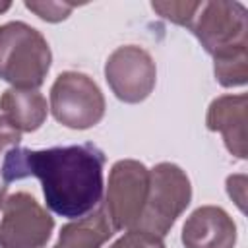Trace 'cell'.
<instances>
[{"label":"cell","instance_id":"1","mask_svg":"<svg viewBox=\"0 0 248 248\" xmlns=\"http://www.w3.org/2000/svg\"><path fill=\"white\" fill-rule=\"evenodd\" d=\"M105 153L95 143L60 145L48 149H8L2 176L10 184L27 176L39 178L50 211L79 219L91 213L103 198Z\"/></svg>","mask_w":248,"mask_h":248},{"label":"cell","instance_id":"2","mask_svg":"<svg viewBox=\"0 0 248 248\" xmlns=\"http://www.w3.org/2000/svg\"><path fill=\"white\" fill-rule=\"evenodd\" d=\"M213 56L215 79L223 87H242L248 81V10L240 2H200L188 27Z\"/></svg>","mask_w":248,"mask_h":248},{"label":"cell","instance_id":"3","mask_svg":"<svg viewBox=\"0 0 248 248\" xmlns=\"http://www.w3.org/2000/svg\"><path fill=\"white\" fill-rule=\"evenodd\" d=\"M52 62L46 39L23 21L0 25V79L19 89L43 85Z\"/></svg>","mask_w":248,"mask_h":248},{"label":"cell","instance_id":"4","mask_svg":"<svg viewBox=\"0 0 248 248\" xmlns=\"http://www.w3.org/2000/svg\"><path fill=\"white\" fill-rule=\"evenodd\" d=\"M192 202L188 174L174 163H159L149 170V190L141 217L134 229L163 238Z\"/></svg>","mask_w":248,"mask_h":248},{"label":"cell","instance_id":"5","mask_svg":"<svg viewBox=\"0 0 248 248\" xmlns=\"http://www.w3.org/2000/svg\"><path fill=\"white\" fill-rule=\"evenodd\" d=\"M50 110L62 126L87 130L103 120L105 97L87 74L68 70L58 74L50 87Z\"/></svg>","mask_w":248,"mask_h":248},{"label":"cell","instance_id":"6","mask_svg":"<svg viewBox=\"0 0 248 248\" xmlns=\"http://www.w3.org/2000/svg\"><path fill=\"white\" fill-rule=\"evenodd\" d=\"M149 190V169L136 159L116 161L108 172L103 211L112 231L134 229Z\"/></svg>","mask_w":248,"mask_h":248},{"label":"cell","instance_id":"7","mask_svg":"<svg viewBox=\"0 0 248 248\" xmlns=\"http://www.w3.org/2000/svg\"><path fill=\"white\" fill-rule=\"evenodd\" d=\"M54 219L27 192L4 200L0 221V248H45L50 240Z\"/></svg>","mask_w":248,"mask_h":248},{"label":"cell","instance_id":"8","mask_svg":"<svg viewBox=\"0 0 248 248\" xmlns=\"http://www.w3.org/2000/svg\"><path fill=\"white\" fill-rule=\"evenodd\" d=\"M105 79L116 99L136 105L145 101L155 89L157 68L145 48L126 45L108 54L105 62Z\"/></svg>","mask_w":248,"mask_h":248},{"label":"cell","instance_id":"9","mask_svg":"<svg viewBox=\"0 0 248 248\" xmlns=\"http://www.w3.org/2000/svg\"><path fill=\"white\" fill-rule=\"evenodd\" d=\"M246 108H248V97L244 93L221 95L211 101L205 116L207 130L219 132L227 151L236 159L248 157Z\"/></svg>","mask_w":248,"mask_h":248},{"label":"cell","instance_id":"10","mask_svg":"<svg viewBox=\"0 0 248 248\" xmlns=\"http://www.w3.org/2000/svg\"><path fill=\"white\" fill-rule=\"evenodd\" d=\"M184 248H234L236 225L217 205H202L190 213L182 227Z\"/></svg>","mask_w":248,"mask_h":248},{"label":"cell","instance_id":"11","mask_svg":"<svg viewBox=\"0 0 248 248\" xmlns=\"http://www.w3.org/2000/svg\"><path fill=\"white\" fill-rule=\"evenodd\" d=\"M0 110L19 132H35L45 124L48 105L39 89L10 87L0 97Z\"/></svg>","mask_w":248,"mask_h":248},{"label":"cell","instance_id":"12","mask_svg":"<svg viewBox=\"0 0 248 248\" xmlns=\"http://www.w3.org/2000/svg\"><path fill=\"white\" fill-rule=\"evenodd\" d=\"M112 234L114 231L105 211L97 209L66 223L52 248H101Z\"/></svg>","mask_w":248,"mask_h":248},{"label":"cell","instance_id":"13","mask_svg":"<svg viewBox=\"0 0 248 248\" xmlns=\"http://www.w3.org/2000/svg\"><path fill=\"white\" fill-rule=\"evenodd\" d=\"M151 8L165 19L182 25V27H190L200 2H151Z\"/></svg>","mask_w":248,"mask_h":248},{"label":"cell","instance_id":"14","mask_svg":"<svg viewBox=\"0 0 248 248\" xmlns=\"http://www.w3.org/2000/svg\"><path fill=\"white\" fill-rule=\"evenodd\" d=\"M25 8L33 14H37L41 19L48 21V23H58L62 19H66L72 10L76 8V4H66V2H52V0H46V2H31V0H25Z\"/></svg>","mask_w":248,"mask_h":248},{"label":"cell","instance_id":"15","mask_svg":"<svg viewBox=\"0 0 248 248\" xmlns=\"http://www.w3.org/2000/svg\"><path fill=\"white\" fill-rule=\"evenodd\" d=\"M108 248H165L163 238L138 231V229H130L124 236H120L116 242H112Z\"/></svg>","mask_w":248,"mask_h":248},{"label":"cell","instance_id":"16","mask_svg":"<svg viewBox=\"0 0 248 248\" xmlns=\"http://www.w3.org/2000/svg\"><path fill=\"white\" fill-rule=\"evenodd\" d=\"M227 194L238 205L240 211L246 209V174H231L227 178Z\"/></svg>","mask_w":248,"mask_h":248},{"label":"cell","instance_id":"17","mask_svg":"<svg viewBox=\"0 0 248 248\" xmlns=\"http://www.w3.org/2000/svg\"><path fill=\"white\" fill-rule=\"evenodd\" d=\"M19 141H21V132L4 114H0V153L8 147L10 149L17 147Z\"/></svg>","mask_w":248,"mask_h":248},{"label":"cell","instance_id":"18","mask_svg":"<svg viewBox=\"0 0 248 248\" xmlns=\"http://www.w3.org/2000/svg\"><path fill=\"white\" fill-rule=\"evenodd\" d=\"M6 192H8V182L4 180L2 172H0V207L4 205V200H6Z\"/></svg>","mask_w":248,"mask_h":248}]
</instances>
